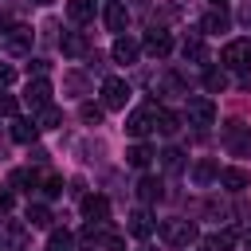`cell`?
Wrapping results in <instances>:
<instances>
[{
	"mask_svg": "<svg viewBox=\"0 0 251 251\" xmlns=\"http://www.w3.org/2000/svg\"><path fill=\"white\" fill-rule=\"evenodd\" d=\"M161 239L169 247H192L196 243V224H188V220H165L161 224Z\"/></svg>",
	"mask_w": 251,
	"mask_h": 251,
	"instance_id": "obj_1",
	"label": "cell"
},
{
	"mask_svg": "<svg viewBox=\"0 0 251 251\" xmlns=\"http://www.w3.org/2000/svg\"><path fill=\"white\" fill-rule=\"evenodd\" d=\"M59 122H63V114H59L55 106H43V110H39V118H35V126H39V129H55Z\"/></svg>",
	"mask_w": 251,
	"mask_h": 251,
	"instance_id": "obj_27",
	"label": "cell"
},
{
	"mask_svg": "<svg viewBox=\"0 0 251 251\" xmlns=\"http://www.w3.org/2000/svg\"><path fill=\"white\" fill-rule=\"evenodd\" d=\"M137 39H129V35H118L114 39V63H133L137 59Z\"/></svg>",
	"mask_w": 251,
	"mask_h": 251,
	"instance_id": "obj_14",
	"label": "cell"
},
{
	"mask_svg": "<svg viewBox=\"0 0 251 251\" xmlns=\"http://www.w3.org/2000/svg\"><path fill=\"white\" fill-rule=\"evenodd\" d=\"M180 51H184V59H192V63H208V51H204V43H200L196 35H188Z\"/></svg>",
	"mask_w": 251,
	"mask_h": 251,
	"instance_id": "obj_21",
	"label": "cell"
},
{
	"mask_svg": "<svg viewBox=\"0 0 251 251\" xmlns=\"http://www.w3.org/2000/svg\"><path fill=\"white\" fill-rule=\"evenodd\" d=\"M102 114H106V106H94V102H82V106H78V118H82L86 126H98Z\"/></svg>",
	"mask_w": 251,
	"mask_h": 251,
	"instance_id": "obj_26",
	"label": "cell"
},
{
	"mask_svg": "<svg viewBox=\"0 0 251 251\" xmlns=\"http://www.w3.org/2000/svg\"><path fill=\"white\" fill-rule=\"evenodd\" d=\"M157 110H161V106H153V102L141 106V110H133V114L126 118V133H129V137H145L149 129H157Z\"/></svg>",
	"mask_w": 251,
	"mask_h": 251,
	"instance_id": "obj_3",
	"label": "cell"
},
{
	"mask_svg": "<svg viewBox=\"0 0 251 251\" xmlns=\"http://www.w3.org/2000/svg\"><path fill=\"white\" fill-rule=\"evenodd\" d=\"M24 102L35 106V110L51 106V82H47V78H27V86H24Z\"/></svg>",
	"mask_w": 251,
	"mask_h": 251,
	"instance_id": "obj_8",
	"label": "cell"
},
{
	"mask_svg": "<svg viewBox=\"0 0 251 251\" xmlns=\"http://www.w3.org/2000/svg\"><path fill=\"white\" fill-rule=\"evenodd\" d=\"M216 122V102L212 98H188V126H196V129H208Z\"/></svg>",
	"mask_w": 251,
	"mask_h": 251,
	"instance_id": "obj_6",
	"label": "cell"
},
{
	"mask_svg": "<svg viewBox=\"0 0 251 251\" xmlns=\"http://www.w3.org/2000/svg\"><path fill=\"white\" fill-rule=\"evenodd\" d=\"M126 161H129L133 169H145V165L153 161V149H149V145H133V149H126Z\"/></svg>",
	"mask_w": 251,
	"mask_h": 251,
	"instance_id": "obj_23",
	"label": "cell"
},
{
	"mask_svg": "<svg viewBox=\"0 0 251 251\" xmlns=\"http://www.w3.org/2000/svg\"><path fill=\"white\" fill-rule=\"evenodd\" d=\"M63 55H67V59L86 55V35H82V31H67V35H63Z\"/></svg>",
	"mask_w": 251,
	"mask_h": 251,
	"instance_id": "obj_18",
	"label": "cell"
},
{
	"mask_svg": "<svg viewBox=\"0 0 251 251\" xmlns=\"http://www.w3.org/2000/svg\"><path fill=\"white\" fill-rule=\"evenodd\" d=\"M12 137H16L20 145H31V141L39 137V126H35V118H16V122H12Z\"/></svg>",
	"mask_w": 251,
	"mask_h": 251,
	"instance_id": "obj_12",
	"label": "cell"
},
{
	"mask_svg": "<svg viewBox=\"0 0 251 251\" xmlns=\"http://www.w3.org/2000/svg\"><path fill=\"white\" fill-rule=\"evenodd\" d=\"M212 4H216V8H224V4H231V0H212Z\"/></svg>",
	"mask_w": 251,
	"mask_h": 251,
	"instance_id": "obj_38",
	"label": "cell"
},
{
	"mask_svg": "<svg viewBox=\"0 0 251 251\" xmlns=\"http://www.w3.org/2000/svg\"><path fill=\"white\" fill-rule=\"evenodd\" d=\"M0 31L8 35V16H4V12H0Z\"/></svg>",
	"mask_w": 251,
	"mask_h": 251,
	"instance_id": "obj_36",
	"label": "cell"
},
{
	"mask_svg": "<svg viewBox=\"0 0 251 251\" xmlns=\"http://www.w3.org/2000/svg\"><path fill=\"white\" fill-rule=\"evenodd\" d=\"M200 27H204V31H212V35H220V31H227V27H231V16H227L224 8H216V12H208V16L200 20Z\"/></svg>",
	"mask_w": 251,
	"mask_h": 251,
	"instance_id": "obj_16",
	"label": "cell"
},
{
	"mask_svg": "<svg viewBox=\"0 0 251 251\" xmlns=\"http://www.w3.org/2000/svg\"><path fill=\"white\" fill-rule=\"evenodd\" d=\"M51 220H55V216H51L47 204H27V224H31V227H51Z\"/></svg>",
	"mask_w": 251,
	"mask_h": 251,
	"instance_id": "obj_20",
	"label": "cell"
},
{
	"mask_svg": "<svg viewBox=\"0 0 251 251\" xmlns=\"http://www.w3.org/2000/svg\"><path fill=\"white\" fill-rule=\"evenodd\" d=\"M12 208V192H0V212H8Z\"/></svg>",
	"mask_w": 251,
	"mask_h": 251,
	"instance_id": "obj_35",
	"label": "cell"
},
{
	"mask_svg": "<svg viewBox=\"0 0 251 251\" xmlns=\"http://www.w3.org/2000/svg\"><path fill=\"white\" fill-rule=\"evenodd\" d=\"M145 51H149L153 59H165V55L173 51V39H169V31H157V27H153V31L145 35Z\"/></svg>",
	"mask_w": 251,
	"mask_h": 251,
	"instance_id": "obj_11",
	"label": "cell"
},
{
	"mask_svg": "<svg viewBox=\"0 0 251 251\" xmlns=\"http://www.w3.org/2000/svg\"><path fill=\"white\" fill-rule=\"evenodd\" d=\"M220 63L231 67V71H251V39H231L220 51Z\"/></svg>",
	"mask_w": 251,
	"mask_h": 251,
	"instance_id": "obj_2",
	"label": "cell"
},
{
	"mask_svg": "<svg viewBox=\"0 0 251 251\" xmlns=\"http://www.w3.org/2000/svg\"><path fill=\"white\" fill-rule=\"evenodd\" d=\"M0 114H4V118H16V114H20V98H16V94H0Z\"/></svg>",
	"mask_w": 251,
	"mask_h": 251,
	"instance_id": "obj_31",
	"label": "cell"
},
{
	"mask_svg": "<svg viewBox=\"0 0 251 251\" xmlns=\"http://www.w3.org/2000/svg\"><path fill=\"white\" fill-rule=\"evenodd\" d=\"M67 16H71V24L94 20V0H67Z\"/></svg>",
	"mask_w": 251,
	"mask_h": 251,
	"instance_id": "obj_17",
	"label": "cell"
},
{
	"mask_svg": "<svg viewBox=\"0 0 251 251\" xmlns=\"http://www.w3.org/2000/svg\"><path fill=\"white\" fill-rule=\"evenodd\" d=\"M220 184L227 188V192H243V188H251V173L247 169H220Z\"/></svg>",
	"mask_w": 251,
	"mask_h": 251,
	"instance_id": "obj_10",
	"label": "cell"
},
{
	"mask_svg": "<svg viewBox=\"0 0 251 251\" xmlns=\"http://www.w3.org/2000/svg\"><path fill=\"white\" fill-rule=\"evenodd\" d=\"M208 247H212V251H231V247H235V231H216V235H208Z\"/></svg>",
	"mask_w": 251,
	"mask_h": 251,
	"instance_id": "obj_28",
	"label": "cell"
},
{
	"mask_svg": "<svg viewBox=\"0 0 251 251\" xmlns=\"http://www.w3.org/2000/svg\"><path fill=\"white\" fill-rule=\"evenodd\" d=\"M204 86H208L212 94H220V90L227 86V75H224V71H216V67H208V71H204Z\"/></svg>",
	"mask_w": 251,
	"mask_h": 251,
	"instance_id": "obj_25",
	"label": "cell"
},
{
	"mask_svg": "<svg viewBox=\"0 0 251 251\" xmlns=\"http://www.w3.org/2000/svg\"><path fill=\"white\" fill-rule=\"evenodd\" d=\"M43 196H63V176H43Z\"/></svg>",
	"mask_w": 251,
	"mask_h": 251,
	"instance_id": "obj_32",
	"label": "cell"
},
{
	"mask_svg": "<svg viewBox=\"0 0 251 251\" xmlns=\"http://www.w3.org/2000/svg\"><path fill=\"white\" fill-rule=\"evenodd\" d=\"M31 4H39V8H47V4H51V0H31Z\"/></svg>",
	"mask_w": 251,
	"mask_h": 251,
	"instance_id": "obj_39",
	"label": "cell"
},
{
	"mask_svg": "<svg viewBox=\"0 0 251 251\" xmlns=\"http://www.w3.org/2000/svg\"><path fill=\"white\" fill-rule=\"evenodd\" d=\"M224 145L235 157H251V129H243L239 122H227L224 126Z\"/></svg>",
	"mask_w": 251,
	"mask_h": 251,
	"instance_id": "obj_5",
	"label": "cell"
},
{
	"mask_svg": "<svg viewBox=\"0 0 251 251\" xmlns=\"http://www.w3.org/2000/svg\"><path fill=\"white\" fill-rule=\"evenodd\" d=\"M82 216L90 220V224H106V216H110V200L106 196H82Z\"/></svg>",
	"mask_w": 251,
	"mask_h": 251,
	"instance_id": "obj_9",
	"label": "cell"
},
{
	"mask_svg": "<svg viewBox=\"0 0 251 251\" xmlns=\"http://www.w3.org/2000/svg\"><path fill=\"white\" fill-rule=\"evenodd\" d=\"M126 24H129V12H126L122 4H110V8H106V27L122 35V31H126Z\"/></svg>",
	"mask_w": 251,
	"mask_h": 251,
	"instance_id": "obj_19",
	"label": "cell"
},
{
	"mask_svg": "<svg viewBox=\"0 0 251 251\" xmlns=\"http://www.w3.org/2000/svg\"><path fill=\"white\" fill-rule=\"evenodd\" d=\"M126 102H129V82L118 78V75H110V78L102 82V106H106V110H122Z\"/></svg>",
	"mask_w": 251,
	"mask_h": 251,
	"instance_id": "obj_4",
	"label": "cell"
},
{
	"mask_svg": "<svg viewBox=\"0 0 251 251\" xmlns=\"http://www.w3.org/2000/svg\"><path fill=\"white\" fill-rule=\"evenodd\" d=\"M243 247H247V251H251V227H247V231H243Z\"/></svg>",
	"mask_w": 251,
	"mask_h": 251,
	"instance_id": "obj_37",
	"label": "cell"
},
{
	"mask_svg": "<svg viewBox=\"0 0 251 251\" xmlns=\"http://www.w3.org/2000/svg\"><path fill=\"white\" fill-rule=\"evenodd\" d=\"M133 4H145V0H133Z\"/></svg>",
	"mask_w": 251,
	"mask_h": 251,
	"instance_id": "obj_40",
	"label": "cell"
},
{
	"mask_svg": "<svg viewBox=\"0 0 251 251\" xmlns=\"http://www.w3.org/2000/svg\"><path fill=\"white\" fill-rule=\"evenodd\" d=\"M192 176H196V180H200V184H208V180H216V176H220V169H216V161H200V165H196V173H192Z\"/></svg>",
	"mask_w": 251,
	"mask_h": 251,
	"instance_id": "obj_30",
	"label": "cell"
},
{
	"mask_svg": "<svg viewBox=\"0 0 251 251\" xmlns=\"http://www.w3.org/2000/svg\"><path fill=\"white\" fill-rule=\"evenodd\" d=\"M126 227H129V235L145 239V235L153 231V216H149L145 208H137V212H129V224H126Z\"/></svg>",
	"mask_w": 251,
	"mask_h": 251,
	"instance_id": "obj_15",
	"label": "cell"
},
{
	"mask_svg": "<svg viewBox=\"0 0 251 251\" xmlns=\"http://www.w3.org/2000/svg\"><path fill=\"white\" fill-rule=\"evenodd\" d=\"M157 129H161L165 137H173V133L180 129V118H176L173 110H157Z\"/></svg>",
	"mask_w": 251,
	"mask_h": 251,
	"instance_id": "obj_22",
	"label": "cell"
},
{
	"mask_svg": "<svg viewBox=\"0 0 251 251\" xmlns=\"http://www.w3.org/2000/svg\"><path fill=\"white\" fill-rule=\"evenodd\" d=\"M8 51L27 55L31 51V27H8Z\"/></svg>",
	"mask_w": 251,
	"mask_h": 251,
	"instance_id": "obj_13",
	"label": "cell"
},
{
	"mask_svg": "<svg viewBox=\"0 0 251 251\" xmlns=\"http://www.w3.org/2000/svg\"><path fill=\"white\" fill-rule=\"evenodd\" d=\"M161 165L165 169H180V149H165L161 153Z\"/></svg>",
	"mask_w": 251,
	"mask_h": 251,
	"instance_id": "obj_33",
	"label": "cell"
},
{
	"mask_svg": "<svg viewBox=\"0 0 251 251\" xmlns=\"http://www.w3.org/2000/svg\"><path fill=\"white\" fill-rule=\"evenodd\" d=\"M24 247H27V227L0 220V251H24Z\"/></svg>",
	"mask_w": 251,
	"mask_h": 251,
	"instance_id": "obj_7",
	"label": "cell"
},
{
	"mask_svg": "<svg viewBox=\"0 0 251 251\" xmlns=\"http://www.w3.org/2000/svg\"><path fill=\"white\" fill-rule=\"evenodd\" d=\"M71 247H75V235H71V231H51L47 251H71Z\"/></svg>",
	"mask_w": 251,
	"mask_h": 251,
	"instance_id": "obj_29",
	"label": "cell"
},
{
	"mask_svg": "<svg viewBox=\"0 0 251 251\" xmlns=\"http://www.w3.org/2000/svg\"><path fill=\"white\" fill-rule=\"evenodd\" d=\"M137 196H141L145 204H149V200H157V196H161V180H157V176H141V184H137Z\"/></svg>",
	"mask_w": 251,
	"mask_h": 251,
	"instance_id": "obj_24",
	"label": "cell"
},
{
	"mask_svg": "<svg viewBox=\"0 0 251 251\" xmlns=\"http://www.w3.org/2000/svg\"><path fill=\"white\" fill-rule=\"evenodd\" d=\"M8 82H16V71L8 63H0V86H8Z\"/></svg>",
	"mask_w": 251,
	"mask_h": 251,
	"instance_id": "obj_34",
	"label": "cell"
}]
</instances>
